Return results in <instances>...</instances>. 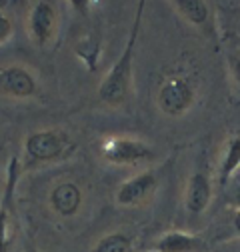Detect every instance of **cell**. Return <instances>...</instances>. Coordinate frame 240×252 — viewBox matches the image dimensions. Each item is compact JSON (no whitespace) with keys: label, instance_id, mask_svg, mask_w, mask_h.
I'll return each mask as SVG.
<instances>
[{"label":"cell","instance_id":"obj_19","mask_svg":"<svg viewBox=\"0 0 240 252\" xmlns=\"http://www.w3.org/2000/svg\"><path fill=\"white\" fill-rule=\"evenodd\" d=\"M146 252H160V250H156V248L152 246V248H150V250H146Z\"/></svg>","mask_w":240,"mask_h":252},{"label":"cell","instance_id":"obj_4","mask_svg":"<svg viewBox=\"0 0 240 252\" xmlns=\"http://www.w3.org/2000/svg\"><path fill=\"white\" fill-rule=\"evenodd\" d=\"M100 154L108 164L114 166H138L154 160V148L138 138L108 136L100 144Z\"/></svg>","mask_w":240,"mask_h":252},{"label":"cell","instance_id":"obj_7","mask_svg":"<svg viewBox=\"0 0 240 252\" xmlns=\"http://www.w3.org/2000/svg\"><path fill=\"white\" fill-rule=\"evenodd\" d=\"M40 90L36 76L22 64L0 66V94L8 98H32Z\"/></svg>","mask_w":240,"mask_h":252},{"label":"cell","instance_id":"obj_5","mask_svg":"<svg viewBox=\"0 0 240 252\" xmlns=\"http://www.w3.org/2000/svg\"><path fill=\"white\" fill-rule=\"evenodd\" d=\"M20 176V160L12 156L6 170V184L0 196V252H10L14 238V192Z\"/></svg>","mask_w":240,"mask_h":252},{"label":"cell","instance_id":"obj_13","mask_svg":"<svg viewBox=\"0 0 240 252\" xmlns=\"http://www.w3.org/2000/svg\"><path fill=\"white\" fill-rule=\"evenodd\" d=\"M238 168H240V134L228 138V142L224 146L220 166H218V184L226 186Z\"/></svg>","mask_w":240,"mask_h":252},{"label":"cell","instance_id":"obj_11","mask_svg":"<svg viewBox=\"0 0 240 252\" xmlns=\"http://www.w3.org/2000/svg\"><path fill=\"white\" fill-rule=\"evenodd\" d=\"M154 248L160 252H200L204 248V240L192 232L168 230L156 238Z\"/></svg>","mask_w":240,"mask_h":252},{"label":"cell","instance_id":"obj_17","mask_svg":"<svg viewBox=\"0 0 240 252\" xmlns=\"http://www.w3.org/2000/svg\"><path fill=\"white\" fill-rule=\"evenodd\" d=\"M228 206L232 210H240V182L232 186V192L228 196Z\"/></svg>","mask_w":240,"mask_h":252},{"label":"cell","instance_id":"obj_18","mask_svg":"<svg viewBox=\"0 0 240 252\" xmlns=\"http://www.w3.org/2000/svg\"><path fill=\"white\" fill-rule=\"evenodd\" d=\"M230 222H232V230H234V234L240 236V210H232Z\"/></svg>","mask_w":240,"mask_h":252},{"label":"cell","instance_id":"obj_8","mask_svg":"<svg viewBox=\"0 0 240 252\" xmlns=\"http://www.w3.org/2000/svg\"><path fill=\"white\" fill-rule=\"evenodd\" d=\"M58 30V10L52 2H34L28 12V34L36 46H46Z\"/></svg>","mask_w":240,"mask_h":252},{"label":"cell","instance_id":"obj_15","mask_svg":"<svg viewBox=\"0 0 240 252\" xmlns=\"http://www.w3.org/2000/svg\"><path fill=\"white\" fill-rule=\"evenodd\" d=\"M14 34V22L12 16L6 14L2 8H0V46L6 44Z\"/></svg>","mask_w":240,"mask_h":252},{"label":"cell","instance_id":"obj_3","mask_svg":"<svg viewBox=\"0 0 240 252\" xmlns=\"http://www.w3.org/2000/svg\"><path fill=\"white\" fill-rule=\"evenodd\" d=\"M70 138L64 130L58 128H42L30 132L24 140V168L28 166H38L48 164L68 152Z\"/></svg>","mask_w":240,"mask_h":252},{"label":"cell","instance_id":"obj_16","mask_svg":"<svg viewBox=\"0 0 240 252\" xmlns=\"http://www.w3.org/2000/svg\"><path fill=\"white\" fill-rule=\"evenodd\" d=\"M230 70H232V76H234L236 84L240 86V50L230 54Z\"/></svg>","mask_w":240,"mask_h":252},{"label":"cell","instance_id":"obj_9","mask_svg":"<svg viewBox=\"0 0 240 252\" xmlns=\"http://www.w3.org/2000/svg\"><path fill=\"white\" fill-rule=\"evenodd\" d=\"M82 200H84L82 188L74 180H58L50 188V194H48V204L52 212L60 218L76 216L82 206Z\"/></svg>","mask_w":240,"mask_h":252},{"label":"cell","instance_id":"obj_12","mask_svg":"<svg viewBox=\"0 0 240 252\" xmlns=\"http://www.w3.org/2000/svg\"><path fill=\"white\" fill-rule=\"evenodd\" d=\"M172 6L190 26L198 30H206L210 26V6L204 0H174Z\"/></svg>","mask_w":240,"mask_h":252},{"label":"cell","instance_id":"obj_6","mask_svg":"<svg viewBox=\"0 0 240 252\" xmlns=\"http://www.w3.org/2000/svg\"><path fill=\"white\" fill-rule=\"evenodd\" d=\"M158 184H160V178L156 170L138 172L136 176H130L118 186L116 202L120 206H140L154 196Z\"/></svg>","mask_w":240,"mask_h":252},{"label":"cell","instance_id":"obj_2","mask_svg":"<svg viewBox=\"0 0 240 252\" xmlns=\"http://www.w3.org/2000/svg\"><path fill=\"white\" fill-rule=\"evenodd\" d=\"M196 102V84L188 74H170L156 88V106L164 116L180 118Z\"/></svg>","mask_w":240,"mask_h":252},{"label":"cell","instance_id":"obj_10","mask_svg":"<svg viewBox=\"0 0 240 252\" xmlns=\"http://www.w3.org/2000/svg\"><path fill=\"white\" fill-rule=\"evenodd\" d=\"M212 180L204 170H196L186 184V192H184V206L190 214H202L210 202H212Z\"/></svg>","mask_w":240,"mask_h":252},{"label":"cell","instance_id":"obj_1","mask_svg":"<svg viewBox=\"0 0 240 252\" xmlns=\"http://www.w3.org/2000/svg\"><path fill=\"white\" fill-rule=\"evenodd\" d=\"M142 12H144V2L138 4L136 18L132 24V30L128 34L126 46L116 58V62L110 66L106 76L102 78L98 86V98L106 106H122L126 104L130 96V88H132V60L136 54V42H138V32H140V24H142Z\"/></svg>","mask_w":240,"mask_h":252},{"label":"cell","instance_id":"obj_14","mask_svg":"<svg viewBox=\"0 0 240 252\" xmlns=\"http://www.w3.org/2000/svg\"><path fill=\"white\" fill-rule=\"evenodd\" d=\"M134 240L128 232H108L96 240L92 252H132Z\"/></svg>","mask_w":240,"mask_h":252}]
</instances>
